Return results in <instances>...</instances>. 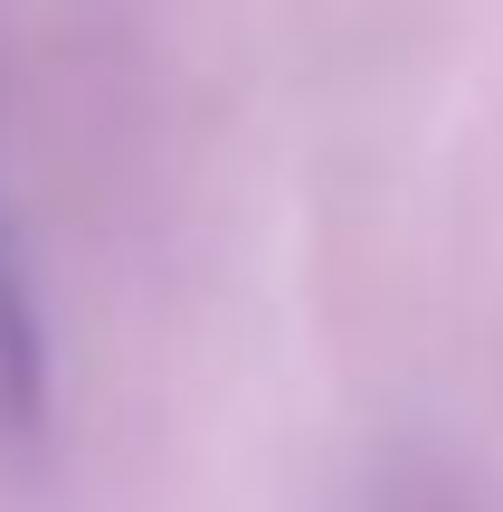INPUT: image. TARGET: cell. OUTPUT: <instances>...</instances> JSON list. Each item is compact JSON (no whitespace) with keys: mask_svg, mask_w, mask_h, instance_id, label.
<instances>
[{"mask_svg":"<svg viewBox=\"0 0 503 512\" xmlns=\"http://www.w3.org/2000/svg\"><path fill=\"white\" fill-rule=\"evenodd\" d=\"M0 399H29V323H19V285H10V256H0Z\"/></svg>","mask_w":503,"mask_h":512,"instance_id":"obj_1","label":"cell"}]
</instances>
